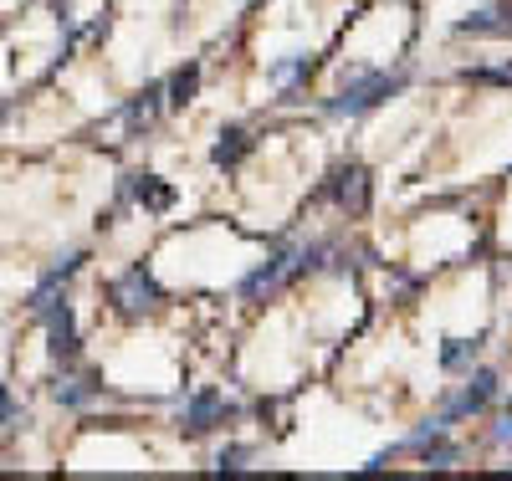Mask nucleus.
Wrapping results in <instances>:
<instances>
[{
    "mask_svg": "<svg viewBox=\"0 0 512 481\" xmlns=\"http://www.w3.org/2000/svg\"><path fill=\"white\" fill-rule=\"evenodd\" d=\"M400 87H405V72H354L338 87V98H328V113L333 118H364L379 103H390Z\"/></svg>",
    "mask_w": 512,
    "mask_h": 481,
    "instance_id": "obj_1",
    "label": "nucleus"
},
{
    "mask_svg": "<svg viewBox=\"0 0 512 481\" xmlns=\"http://www.w3.org/2000/svg\"><path fill=\"white\" fill-rule=\"evenodd\" d=\"M108 297H113V308L123 313V318H144L149 308H159L164 302V287L154 282V272L144 267V261H134L118 282H108Z\"/></svg>",
    "mask_w": 512,
    "mask_h": 481,
    "instance_id": "obj_2",
    "label": "nucleus"
},
{
    "mask_svg": "<svg viewBox=\"0 0 512 481\" xmlns=\"http://www.w3.org/2000/svg\"><path fill=\"white\" fill-rule=\"evenodd\" d=\"M36 318L47 323V348H52V359L72 364V359H77V323H72L67 297H52V302H47V308H41Z\"/></svg>",
    "mask_w": 512,
    "mask_h": 481,
    "instance_id": "obj_3",
    "label": "nucleus"
},
{
    "mask_svg": "<svg viewBox=\"0 0 512 481\" xmlns=\"http://www.w3.org/2000/svg\"><path fill=\"white\" fill-rule=\"evenodd\" d=\"M328 195H333V205L344 210V215H369V169H364V164L333 169Z\"/></svg>",
    "mask_w": 512,
    "mask_h": 481,
    "instance_id": "obj_4",
    "label": "nucleus"
},
{
    "mask_svg": "<svg viewBox=\"0 0 512 481\" xmlns=\"http://www.w3.org/2000/svg\"><path fill=\"white\" fill-rule=\"evenodd\" d=\"M231 415H236V405L221 395V389H200V395H190V400L180 405V425L195 430V435L210 430V425H226Z\"/></svg>",
    "mask_w": 512,
    "mask_h": 481,
    "instance_id": "obj_5",
    "label": "nucleus"
},
{
    "mask_svg": "<svg viewBox=\"0 0 512 481\" xmlns=\"http://www.w3.org/2000/svg\"><path fill=\"white\" fill-rule=\"evenodd\" d=\"M123 195L134 200L139 210H149V215H169L175 210V185H164L159 174H123Z\"/></svg>",
    "mask_w": 512,
    "mask_h": 481,
    "instance_id": "obj_6",
    "label": "nucleus"
},
{
    "mask_svg": "<svg viewBox=\"0 0 512 481\" xmlns=\"http://www.w3.org/2000/svg\"><path fill=\"white\" fill-rule=\"evenodd\" d=\"M497 400V374L492 369H477L472 379H466V389H461V395L441 410L446 420H461V415H477V410H487Z\"/></svg>",
    "mask_w": 512,
    "mask_h": 481,
    "instance_id": "obj_7",
    "label": "nucleus"
},
{
    "mask_svg": "<svg viewBox=\"0 0 512 481\" xmlns=\"http://www.w3.org/2000/svg\"><path fill=\"white\" fill-rule=\"evenodd\" d=\"M282 282H292V251H272L262 267L241 282V297H262V292H272V287H282Z\"/></svg>",
    "mask_w": 512,
    "mask_h": 481,
    "instance_id": "obj_8",
    "label": "nucleus"
},
{
    "mask_svg": "<svg viewBox=\"0 0 512 481\" xmlns=\"http://www.w3.org/2000/svg\"><path fill=\"white\" fill-rule=\"evenodd\" d=\"M82 261H88L82 251H67V256L57 261V267H52L47 277H41V282H36V292H31V313H41V308H47V302L57 297V287H62V282H67V277H72V272L82 267Z\"/></svg>",
    "mask_w": 512,
    "mask_h": 481,
    "instance_id": "obj_9",
    "label": "nucleus"
},
{
    "mask_svg": "<svg viewBox=\"0 0 512 481\" xmlns=\"http://www.w3.org/2000/svg\"><path fill=\"white\" fill-rule=\"evenodd\" d=\"M461 36H512V0L507 6H492V11H477V16H466L456 21Z\"/></svg>",
    "mask_w": 512,
    "mask_h": 481,
    "instance_id": "obj_10",
    "label": "nucleus"
},
{
    "mask_svg": "<svg viewBox=\"0 0 512 481\" xmlns=\"http://www.w3.org/2000/svg\"><path fill=\"white\" fill-rule=\"evenodd\" d=\"M251 134H246V128H221V139H216V149H210V164H216V169H236L246 154H251Z\"/></svg>",
    "mask_w": 512,
    "mask_h": 481,
    "instance_id": "obj_11",
    "label": "nucleus"
},
{
    "mask_svg": "<svg viewBox=\"0 0 512 481\" xmlns=\"http://www.w3.org/2000/svg\"><path fill=\"white\" fill-rule=\"evenodd\" d=\"M159 103H164V87H159V82H149L144 93H139L134 103L123 108V123H128V134H144V128L154 123V113H159Z\"/></svg>",
    "mask_w": 512,
    "mask_h": 481,
    "instance_id": "obj_12",
    "label": "nucleus"
},
{
    "mask_svg": "<svg viewBox=\"0 0 512 481\" xmlns=\"http://www.w3.org/2000/svg\"><path fill=\"white\" fill-rule=\"evenodd\" d=\"M57 405H67V410H82V405H93L98 395H103V379L98 374H82V379H62L57 389Z\"/></svg>",
    "mask_w": 512,
    "mask_h": 481,
    "instance_id": "obj_13",
    "label": "nucleus"
},
{
    "mask_svg": "<svg viewBox=\"0 0 512 481\" xmlns=\"http://www.w3.org/2000/svg\"><path fill=\"white\" fill-rule=\"evenodd\" d=\"M477 354H482V333L477 338H451L446 348H441V364L451 369V374H466L477 364Z\"/></svg>",
    "mask_w": 512,
    "mask_h": 481,
    "instance_id": "obj_14",
    "label": "nucleus"
},
{
    "mask_svg": "<svg viewBox=\"0 0 512 481\" xmlns=\"http://www.w3.org/2000/svg\"><path fill=\"white\" fill-rule=\"evenodd\" d=\"M164 93H169V98H164L169 108H185V103H195V93H200V67H195V62H190V67H180L175 77H169Z\"/></svg>",
    "mask_w": 512,
    "mask_h": 481,
    "instance_id": "obj_15",
    "label": "nucleus"
},
{
    "mask_svg": "<svg viewBox=\"0 0 512 481\" xmlns=\"http://www.w3.org/2000/svg\"><path fill=\"white\" fill-rule=\"evenodd\" d=\"M308 72H313V57L303 52V57H287V62H277V67H272V82H277V87H292V82H303Z\"/></svg>",
    "mask_w": 512,
    "mask_h": 481,
    "instance_id": "obj_16",
    "label": "nucleus"
},
{
    "mask_svg": "<svg viewBox=\"0 0 512 481\" xmlns=\"http://www.w3.org/2000/svg\"><path fill=\"white\" fill-rule=\"evenodd\" d=\"M466 82H487V87H512V67H466Z\"/></svg>",
    "mask_w": 512,
    "mask_h": 481,
    "instance_id": "obj_17",
    "label": "nucleus"
},
{
    "mask_svg": "<svg viewBox=\"0 0 512 481\" xmlns=\"http://www.w3.org/2000/svg\"><path fill=\"white\" fill-rule=\"evenodd\" d=\"M241 461H251V446H231V451H221V471H241Z\"/></svg>",
    "mask_w": 512,
    "mask_h": 481,
    "instance_id": "obj_18",
    "label": "nucleus"
},
{
    "mask_svg": "<svg viewBox=\"0 0 512 481\" xmlns=\"http://www.w3.org/2000/svg\"><path fill=\"white\" fill-rule=\"evenodd\" d=\"M420 451H425V446H420ZM456 456H461L456 446H436V451H425V466H451Z\"/></svg>",
    "mask_w": 512,
    "mask_h": 481,
    "instance_id": "obj_19",
    "label": "nucleus"
},
{
    "mask_svg": "<svg viewBox=\"0 0 512 481\" xmlns=\"http://www.w3.org/2000/svg\"><path fill=\"white\" fill-rule=\"evenodd\" d=\"M11 415H16V405H11V389H6V384H0V425H6Z\"/></svg>",
    "mask_w": 512,
    "mask_h": 481,
    "instance_id": "obj_20",
    "label": "nucleus"
}]
</instances>
